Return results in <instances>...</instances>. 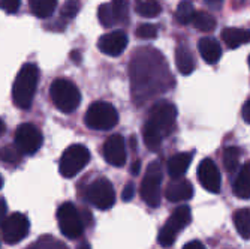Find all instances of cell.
Segmentation results:
<instances>
[{
    "mask_svg": "<svg viewBox=\"0 0 250 249\" xmlns=\"http://www.w3.org/2000/svg\"><path fill=\"white\" fill-rule=\"evenodd\" d=\"M177 120V108L169 101L156 102L148 113V119L143 128L144 143L148 150L157 152L162 146V140L174 131Z\"/></svg>",
    "mask_w": 250,
    "mask_h": 249,
    "instance_id": "cell-1",
    "label": "cell"
},
{
    "mask_svg": "<svg viewBox=\"0 0 250 249\" xmlns=\"http://www.w3.org/2000/svg\"><path fill=\"white\" fill-rule=\"evenodd\" d=\"M38 80H39V69L36 65L26 63L21 66L12 87V99L18 108L29 110L32 107L38 87Z\"/></svg>",
    "mask_w": 250,
    "mask_h": 249,
    "instance_id": "cell-2",
    "label": "cell"
},
{
    "mask_svg": "<svg viewBox=\"0 0 250 249\" xmlns=\"http://www.w3.org/2000/svg\"><path fill=\"white\" fill-rule=\"evenodd\" d=\"M50 98L62 113H72L80 107L81 93L78 87L67 78H56L50 86Z\"/></svg>",
    "mask_w": 250,
    "mask_h": 249,
    "instance_id": "cell-3",
    "label": "cell"
},
{
    "mask_svg": "<svg viewBox=\"0 0 250 249\" xmlns=\"http://www.w3.org/2000/svg\"><path fill=\"white\" fill-rule=\"evenodd\" d=\"M84 123L93 131H109L119 123V111L109 102L96 101L87 108Z\"/></svg>",
    "mask_w": 250,
    "mask_h": 249,
    "instance_id": "cell-4",
    "label": "cell"
},
{
    "mask_svg": "<svg viewBox=\"0 0 250 249\" xmlns=\"http://www.w3.org/2000/svg\"><path fill=\"white\" fill-rule=\"evenodd\" d=\"M162 177H164V171H162V165L159 161H153L151 164H148V168L146 171V176L141 182V198L144 200V203L150 207H157L161 204V185H162Z\"/></svg>",
    "mask_w": 250,
    "mask_h": 249,
    "instance_id": "cell-5",
    "label": "cell"
},
{
    "mask_svg": "<svg viewBox=\"0 0 250 249\" xmlns=\"http://www.w3.org/2000/svg\"><path fill=\"white\" fill-rule=\"evenodd\" d=\"M192 213L189 206H180L174 210V213L168 218L162 230L159 231L157 242L159 245H162L164 248H169L174 245L178 233L188 227V224L190 222Z\"/></svg>",
    "mask_w": 250,
    "mask_h": 249,
    "instance_id": "cell-6",
    "label": "cell"
},
{
    "mask_svg": "<svg viewBox=\"0 0 250 249\" xmlns=\"http://www.w3.org/2000/svg\"><path fill=\"white\" fill-rule=\"evenodd\" d=\"M88 161H90L88 149L83 144H72L63 152L60 158V164H59L60 174L66 179H72L88 164Z\"/></svg>",
    "mask_w": 250,
    "mask_h": 249,
    "instance_id": "cell-7",
    "label": "cell"
},
{
    "mask_svg": "<svg viewBox=\"0 0 250 249\" xmlns=\"http://www.w3.org/2000/svg\"><path fill=\"white\" fill-rule=\"evenodd\" d=\"M57 221L59 227L63 236L67 239L75 240L83 236L84 231V224L83 216L80 215L78 209L72 204V203H63L57 210Z\"/></svg>",
    "mask_w": 250,
    "mask_h": 249,
    "instance_id": "cell-8",
    "label": "cell"
},
{
    "mask_svg": "<svg viewBox=\"0 0 250 249\" xmlns=\"http://www.w3.org/2000/svg\"><path fill=\"white\" fill-rule=\"evenodd\" d=\"M87 200L92 203L96 209L108 210L116 203L114 186L106 177H98L87 188Z\"/></svg>",
    "mask_w": 250,
    "mask_h": 249,
    "instance_id": "cell-9",
    "label": "cell"
},
{
    "mask_svg": "<svg viewBox=\"0 0 250 249\" xmlns=\"http://www.w3.org/2000/svg\"><path fill=\"white\" fill-rule=\"evenodd\" d=\"M15 147L21 155H35L42 146V134L32 123H22L17 128L14 134Z\"/></svg>",
    "mask_w": 250,
    "mask_h": 249,
    "instance_id": "cell-10",
    "label": "cell"
},
{
    "mask_svg": "<svg viewBox=\"0 0 250 249\" xmlns=\"http://www.w3.org/2000/svg\"><path fill=\"white\" fill-rule=\"evenodd\" d=\"M30 230V222L26 215L12 213L2 221V234L8 245H17L24 240Z\"/></svg>",
    "mask_w": 250,
    "mask_h": 249,
    "instance_id": "cell-11",
    "label": "cell"
},
{
    "mask_svg": "<svg viewBox=\"0 0 250 249\" xmlns=\"http://www.w3.org/2000/svg\"><path fill=\"white\" fill-rule=\"evenodd\" d=\"M102 155L105 161L112 167H123L127 159L126 144L122 135H111L104 143Z\"/></svg>",
    "mask_w": 250,
    "mask_h": 249,
    "instance_id": "cell-12",
    "label": "cell"
},
{
    "mask_svg": "<svg viewBox=\"0 0 250 249\" xmlns=\"http://www.w3.org/2000/svg\"><path fill=\"white\" fill-rule=\"evenodd\" d=\"M198 179L202 188L211 192V194H219L222 189V177L219 173V168L211 159H202L199 167H198Z\"/></svg>",
    "mask_w": 250,
    "mask_h": 249,
    "instance_id": "cell-13",
    "label": "cell"
},
{
    "mask_svg": "<svg viewBox=\"0 0 250 249\" xmlns=\"http://www.w3.org/2000/svg\"><path fill=\"white\" fill-rule=\"evenodd\" d=\"M127 35L123 30H116V32H109L98 39V48L104 54L109 57H117L120 56L125 48L127 47Z\"/></svg>",
    "mask_w": 250,
    "mask_h": 249,
    "instance_id": "cell-14",
    "label": "cell"
},
{
    "mask_svg": "<svg viewBox=\"0 0 250 249\" xmlns=\"http://www.w3.org/2000/svg\"><path fill=\"white\" fill-rule=\"evenodd\" d=\"M165 197L171 203L190 200L193 197V186L189 180H185V179L171 180L165 189Z\"/></svg>",
    "mask_w": 250,
    "mask_h": 249,
    "instance_id": "cell-15",
    "label": "cell"
},
{
    "mask_svg": "<svg viewBox=\"0 0 250 249\" xmlns=\"http://www.w3.org/2000/svg\"><path fill=\"white\" fill-rule=\"evenodd\" d=\"M198 50L201 57L206 60L208 65H214L220 60L222 57V47L217 39L211 38V36H206L201 38L198 42Z\"/></svg>",
    "mask_w": 250,
    "mask_h": 249,
    "instance_id": "cell-16",
    "label": "cell"
},
{
    "mask_svg": "<svg viewBox=\"0 0 250 249\" xmlns=\"http://www.w3.org/2000/svg\"><path fill=\"white\" fill-rule=\"evenodd\" d=\"M192 162V153H177L168 159V174L172 180L181 179L189 170Z\"/></svg>",
    "mask_w": 250,
    "mask_h": 249,
    "instance_id": "cell-17",
    "label": "cell"
},
{
    "mask_svg": "<svg viewBox=\"0 0 250 249\" xmlns=\"http://www.w3.org/2000/svg\"><path fill=\"white\" fill-rule=\"evenodd\" d=\"M175 66L178 72L183 75H189L195 71L193 54L186 45H178L175 48Z\"/></svg>",
    "mask_w": 250,
    "mask_h": 249,
    "instance_id": "cell-18",
    "label": "cell"
},
{
    "mask_svg": "<svg viewBox=\"0 0 250 249\" xmlns=\"http://www.w3.org/2000/svg\"><path fill=\"white\" fill-rule=\"evenodd\" d=\"M222 39L228 45V48H238L249 42V32L237 27H226L222 32Z\"/></svg>",
    "mask_w": 250,
    "mask_h": 249,
    "instance_id": "cell-19",
    "label": "cell"
},
{
    "mask_svg": "<svg viewBox=\"0 0 250 249\" xmlns=\"http://www.w3.org/2000/svg\"><path fill=\"white\" fill-rule=\"evenodd\" d=\"M234 194L243 200H249V197H250V165L249 164H246L240 170V173L235 179Z\"/></svg>",
    "mask_w": 250,
    "mask_h": 249,
    "instance_id": "cell-20",
    "label": "cell"
},
{
    "mask_svg": "<svg viewBox=\"0 0 250 249\" xmlns=\"http://www.w3.org/2000/svg\"><path fill=\"white\" fill-rule=\"evenodd\" d=\"M29 6L35 17L50 18L57 8V0H29Z\"/></svg>",
    "mask_w": 250,
    "mask_h": 249,
    "instance_id": "cell-21",
    "label": "cell"
},
{
    "mask_svg": "<svg viewBox=\"0 0 250 249\" xmlns=\"http://www.w3.org/2000/svg\"><path fill=\"white\" fill-rule=\"evenodd\" d=\"M135 12L144 18H154L162 12L157 0H135Z\"/></svg>",
    "mask_w": 250,
    "mask_h": 249,
    "instance_id": "cell-22",
    "label": "cell"
},
{
    "mask_svg": "<svg viewBox=\"0 0 250 249\" xmlns=\"http://www.w3.org/2000/svg\"><path fill=\"white\" fill-rule=\"evenodd\" d=\"M190 23L193 24L195 29L201 30V32H213L216 29V18L211 14L204 12V11L195 12Z\"/></svg>",
    "mask_w": 250,
    "mask_h": 249,
    "instance_id": "cell-23",
    "label": "cell"
},
{
    "mask_svg": "<svg viewBox=\"0 0 250 249\" xmlns=\"http://www.w3.org/2000/svg\"><path fill=\"white\" fill-rule=\"evenodd\" d=\"M234 224L235 228L240 233V236L246 240L250 237V210L249 209H240L234 215Z\"/></svg>",
    "mask_w": 250,
    "mask_h": 249,
    "instance_id": "cell-24",
    "label": "cell"
},
{
    "mask_svg": "<svg viewBox=\"0 0 250 249\" xmlns=\"http://www.w3.org/2000/svg\"><path fill=\"white\" fill-rule=\"evenodd\" d=\"M195 8H193V3L190 0H181L177 6V11H175V20L178 24L181 26H186L192 21L193 18V14H195Z\"/></svg>",
    "mask_w": 250,
    "mask_h": 249,
    "instance_id": "cell-25",
    "label": "cell"
},
{
    "mask_svg": "<svg viewBox=\"0 0 250 249\" xmlns=\"http://www.w3.org/2000/svg\"><path fill=\"white\" fill-rule=\"evenodd\" d=\"M98 18H99L101 24L104 27H106V29L119 24L116 12H114V9H112L111 3H102V5H99V8H98Z\"/></svg>",
    "mask_w": 250,
    "mask_h": 249,
    "instance_id": "cell-26",
    "label": "cell"
},
{
    "mask_svg": "<svg viewBox=\"0 0 250 249\" xmlns=\"http://www.w3.org/2000/svg\"><path fill=\"white\" fill-rule=\"evenodd\" d=\"M240 164V149L229 146L223 150V167L228 173H234Z\"/></svg>",
    "mask_w": 250,
    "mask_h": 249,
    "instance_id": "cell-27",
    "label": "cell"
},
{
    "mask_svg": "<svg viewBox=\"0 0 250 249\" xmlns=\"http://www.w3.org/2000/svg\"><path fill=\"white\" fill-rule=\"evenodd\" d=\"M0 159L8 164H18L22 159V155L14 144H9L0 147Z\"/></svg>",
    "mask_w": 250,
    "mask_h": 249,
    "instance_id": "cell-28",
    "label": "cell"
},
{
    "mask_svg": "<svg viewBox=\"0 0 250 249\" xmlns=\"http://www.w3.org/2000/svg\"><path fill=\"white\" fill-rule=\"evenodd\" d=\"M111 6L116 12L119 23H127L129 20V0H111Z\"/></svg>",
    "mask_w": 250,
    "mask_h": 249,
    "instance_id": "cell-29",
    "label": "cell"
},
{
    "mask_svg": "<svg viewBox=\"0 0 250 249\" xmlns=\"http://www.w3.org/2000/svg\"><path fill=\"white\" fill-rule=\"evenodd\" d=\"M157 26L154 24H150V23H144V24L138 26L135 30V36L140 38V39H144V41H150V39H156L157 38Z\"/></svg>",
    "mask_w": 250,
    "mask_h": 249,
    "instance_id": "cell-30",
    "label": "cell"
},
{
    "mask_svg": "<svg viewBox=\"0 0 250 249\" xmlns=\"http://www.w3.org/2000/svg\"><path fill=\"white\" fill-rule=\"evenodd\" d=\"M80 9H81V0H66V2L63 3V6H62L60 15L63 18L72 20L74 17H77Z\"/></svg>",
    "mask_w": 250,
    "mask_h": 249,
    "instance_id": "cell-31",
    "label": "cell"
},
{
    "mask_svg": "<svg viewBox=\"0 0 250 249\" xmlns=\"http://www.w3.org/2000/svg\"><path fill=\"white\" fill-rule=\"evenodd\" d=\"M29 249H66V246H63L60 242L54 240V239H50V237H45L42 240H39L36 245H33L32 248Z\"/></svg>",
    "mask_w": 250,
    "mask_h": 249,
    "instance_id": "cell-32",
    "label": "cell"
},
{
    "mask_svg": "<svg viewBox=\"0 0 250 249\" xmlns=\"http://www.w3.org/2000/svg\"><path fill=\"white\" fill-rule=\"evenodd\" d=\"M20 3H21V0H2L0 6L8 14H15L20 9Z\"/></svg>",
    "mask_w": 250,
    "mask_h": 249,
    "instance_id": "cell-33",
    "label": "cell"
},
{
    "mask_svg": "<svg viewBox=\"0 0 250 249\" xmlns=\"http://www.w3.org/2000/svg\"><path fill=\"white\" fill-rule=\"evenodd\" d=\"M133 194H135L133 183H127V185H126V188L123 189L122 197H123V200H125V201H130V200H132V197H133Z\"/></svg>",
    "mask_w": 250,
    "mask_h": 249,
    "instance_id": "cell-34",
    "label": "cell"
},
{
    "mask_svg": "<svg viewBox=\"0 0 250 249\" xmlns=\"http://www.w3.org/2000/svg\"><path fill=\"white\" fill-rule=\"evenodd\" d=\"M6 212H8V204L5 198H0V222H2L6 218Z\"/></svg>",
    "mask_w": 250,
    "mask_h": 249,
    "instance_id": "cell-35",
    "label": "cell"
},
{
    "mask_svg": "<svg viewBox=\"0 0 250 249\" xmlns=\"http://www.w3.org/2000/svg\"><path fill=\"white\" fill-rule=\"evenodd\" d=\"M183 249H206V248H204V245L199 240H192V242H188Z\"/></svg>",
    "mask_w": 250,
    "mask_h": 249,
    "instance_id": "cell-36",
    "label": "cell"
},
{
    "mask_svg": "<svg viewBox=\"0 0 250 249\" xmlns=\"http://www.w3.org/2000/svg\"><path fill=\"white\" fill-rule=\"evenodd\" d=\"M243 119L246 120V123L250 122V102L249 101L244 104V108H243Z\"/></svg>",
    "mask_w": 250,
    "mask_h": 249,
    "instance_id": "cell-37",
    "label": "cell"
},
{
    "mask_svg": "<svg viewBox=\"0 0 250 249\" xmlns=\"http://www.w3.org/2000/svg\"><path fill=\"white\" fill-rule=\"evenodd\" d=\"M140 168H141V162H140V161H135V162L132 164V168H130L132 174H138V173H140Z\"/></svg>",
    "mask_w": 250,
    "mask_h": 249,
    "instance_id": "cell-38",
    "label": "cell"
},
{
    "mask_svg": "<svg viewBox=\"0 0 250 249\" xmlns=\"http://www.w3.org/2000/svg\"><path fill=\"white\" fill-rule=\"evenodd\" d=\"M5 131H6V126H5V122L0 119V137H2V135L5 134Z\"/></svg>",
    "mask_w": 250,
    "mask_h": 249,
    "instance_id": "cell-39",
    "label": "cell"
},
{
    "mask_svg": "<svg viewBox=\"0 0 250 249\" xmlns=\"http://www.w3.org/2000/svg\"><path fill=\"white\" fill-rule=\"evenodd\" d=\"M77 249H90V245L84 242V243H81V245H80V246H78Z\"/></svg>",
    "mask_w": 250,
    "mask_h": 249,
    "instance_id": "cell-40",
    "label": "cell"
},
{
    "mask_svg": "<svg viewBox=\"0 0 250 249\" xmlns=\"http://www.w3.org/2000/svg\"><path fill=\"white\" fill-rule=\"evenodd\" d=\"M207 3H211V5H217V3H220L222 0H206Z\"/></svg>",
    "mask_w": 250,
    "mask_h": 249,
    "instance_id": "cell-41",
    "label": "cell"
},
{
    "mask_svg": "<svg viewBox=\"0 0 250 249\" xmlns=\"http://www.w3.org/2000/svg\"><path fill=\"white\" fill-rule=\"evenodd\" d=\"M2 186H3V179H2V176H0V189H2Z\"/></svg>",
    "mask_w": 250,
    "mask_h": 249,
    "instance_id": "cell-42",
    "label": "cell"
}]
</instances>
